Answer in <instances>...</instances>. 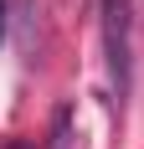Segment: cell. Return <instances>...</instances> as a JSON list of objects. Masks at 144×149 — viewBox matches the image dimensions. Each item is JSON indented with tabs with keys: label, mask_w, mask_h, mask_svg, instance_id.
Instances as JSON below:
<instances>
[{
	"label": "cell",
	"mask_w": 144,
	"mask_h": 149,
	"mask_svg": "<svg viewBox=\"0 0 144 149\" xmlns=\"http://www.w3.org/2000/svg\"><path fill=\"white\" fill-rule=\"evenodd\" d=\"M0 36H5V0H0Z\"/></svg>",
	"instance_id": "cell-2"
},
{
	"label": "cell",
	"mask_w": 144,
	"mask_h": 149,
	"mask_svg": "<svg viewBox=\"0 0 144 149\" xmlns=\"http://www.w3.org/2000/svg\"><path fill=\"white\" fill-rule=\"evenodd\" d=\"M103 52L118 98L134 82V0H103Z\"/></svg>",
	"instance_id": "cell-1"
}]
</instances>
